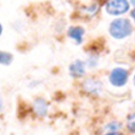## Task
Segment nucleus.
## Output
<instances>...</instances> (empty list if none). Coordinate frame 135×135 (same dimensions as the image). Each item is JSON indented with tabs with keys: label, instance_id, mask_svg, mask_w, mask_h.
<instances>
[{
	"label": "nucleus",
	"instance_id": "1",
	"mask_svg": "<svg viewBox=\"0 0 135 135\" xmlns=\"http://www.w3.org/2000/svg\"><path fill=\"white\" fill-rule=\"evenodd\" d=\"M131 32H132L131 23L128 19H124V18L115 19L114 21H112L110 25V34L117 39L129 36Z\"/></svg>",
	"mask_w": 135,
	"mask_h": 135
},
{
	"label": "nucleus",
	"instance_id": "2",
	"mask_svg": "<svg viewBox=\"0 0 135 135\" xmlns=\"http://www.w3.org/2000/svg\"><path fill=\"white\" fill-rule=\"evenodd\" d=\"M129 9V3L127 0H108L107 11L112 15H120Z\"/></svg>",
	"mask_w": 135,
	"mask_h": 135
},
{
	"label": "nucleus",
	"instance_id": "3",
	"mask_svg": "<svg viewBox=\"0 0 135 135\" xmlns=\"http://www.w3.org/2000/svg\"><path fill=\"white\" fill-rule=\"evenodd\" d=\"M128 79V72L124 69L116 68L111 72L110 81L115 86H121L127 82Z\"/></svg>",
	"mask_w": 135,
	"mask_h": 135
},
{
	"label": "nucleus",
	"instance_id": "4",
	"mask_svg": "<svg viewBox=\"0 0 135 135\" xmlns=\"http://www.w3.org/2000/svg\"><path fill=\"white\" fill-rule=\"evenodd\" d=\"M70 74L73 77H81L84 74V63L81 60H76L70 65Z\"/></svg>",
	"mask_w": 135,
	"mask_h": 135
},
{
	"label": "nucleus",
	"instance_id": "5",
	"mask_svg": "<svg viewBox=\"0 0 135 135\" xmlns=\"http://www.w3.org/2000/svg\"><path fill=\"white\" fill-rule=\"evenodd\" d=\"M33 108H34L35 113L40 117L45 116V114L47 112V103L45 102V100H43L41 98H38L34 101Z\"/></svg>",
	"mask_w": 135,
	"mask_h": 135
},
{
	"label": "nucleus",
	"instance_id": "6",
	"mask_svg": "<svg viewBox=\"0 0 135 135\" xmlns=\"http://www.w3.org/2000/svg\"><path fill=\"white\" fill-rule=\"evenodd\" d=\"M84 34V30L80 26H71L68 31V35L69 37L73 38L77 43H81L82 42V36Z\"/></svg>",
	"mask_w": 135,
	"mask_h": 135
},
{
	"label": "nucleus",
	"instance_id": "7",
	"mask_svg": "<svg viewBox=\"0 0 135 135\" xmlns=\"http://www.w3.org/2000/svg\"><path fill=\"white\" fill-rule=\"evenodd\" d=\"M85 88H86V90L89 91V92H98L99 91V88H100V83H98V82H96V81H94V80H88L85 83Z\"/></svg>",
	"mask_w": 135,
	"mask_h": 135
},
{
	"label": "nucleus",
	"instance_id": "8",
	"mask_svg": "<svg viewBox=\"0 0 135 135\" xmlns=\"http://www.w3.org/2000/svg\"><path fill=\"white\" fill-rule=\"evenodd\" d=\"M12 55L6 52H0V63L2 64H9L12 62Z\"/></svg>",
	"mask_w": 135,
	"mask_h": 135
},
{
	"label": "nucleus",
	"instance_id": "9",
	"mask_svg": "<svg viewBox=\"0 0 135 135\" xmlns=\"http://www.w3.org/2000/svg\"><path fill=\"white\" fill-rule=\"evenodd\" d=\"M128 129H129V131L135 133V114L129 116V118H128Z\"/></svg>",
	"mask_w": 135,
	"mask_h": 135
},
{
	"label": "nucleus",
	"instance_id": "10",
	"mask_svg": "<svg viewBox=\"0 0 135 135\" xmlns=\"http://www.w3.org/2000/svg\"><path fill=\"white\" fill-rule=\"evenodd\" d=\"M131 15H132V17H133V19L135 20V8H134V9H133V11L131 12Z\"/></svg>",
	"mask_w": 135,
	"mask_h": 135
},
{
	"label": "nucleus",
	"instance_id": "11",
	"mask_svg": "<svg viewBox=\"0 0 135 135\" xmlns=\"http://www.w3.org/2000/svg\"><path fill=\"white\" fill-rule=\"evenodd\" d=\"M107 135H121V134H118V133H116V132H112V133H109V134H107Z\"/></svg>",
	"mask_w": 135,
	"mask_h": 135
},
{
	"label": "nucleus",
	"instance_id": "12",
	"mask_svg": "<svg viewBox=\"0 0 135 135\" xmlns=\"http://www.w3.org/2000/svg\"><path fill=\"white\" fill-rule=\"evenodd\" d=\"M2 109V100H1V98H0V110Z\"/></svg>",
	"mask_w": 135,
	"mask_h": 135
},
{
	"label": "nucleus",
	"instance_id": "13",
	"mask_svg": "<svg viewBox=\"0 0 135 135\" xmlns=\"http://www.w3.org/2000/svg\"><path fill=\"white\" fill-rule=\"evenodd\" d=\"M1 33H2V25L0 24V35H1Z\"/></svg>",
	"mask_w": 135,
	"mask_h": 135
},
{
	"label": "nucleus",
	"instance_id": "14",
	"mask_svg": "<svg viewBox=\"0 0 135 135\" xmlns=\"http://www.w3.org/2000/svg\"><path fill=\"white\" fill-rule=\"evenodd\" d=\"M131 2H132L133 5H135V0H131Z\"/></svg>",
	"mask_w": 135,
	"mask_h": 135
},
{
	"label": "nucleus",
	"instance_id": "15",
	"mask_svg": "<svg viewBox=\"0 0 135 135\" xmlns=\"http://www.w3.org/2000/svg\"><path fill=\"white\" fill-rule=\"evenodd\" d=\"M134 84H135V77H134Z\"/></svg>",
	"mask_w": 135,
	"mask_h": 135
}]
</instances>
